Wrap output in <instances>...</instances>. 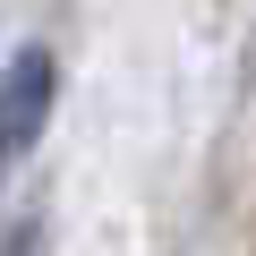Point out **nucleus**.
Returning <instances> with one entry per match:
<instances>
[{
	"mask_svg": "<svg viewBox=\"0 0 256 256\" xmlns=\"http://www.w3.org/2000/svg\"><path fill=\"white\" fill-rule=\"evenodd\" d=\"M60 102V60L43 43H26L9 68H0V162H18L34 137H43V120Z\"/></svg>",
	"mask_w": 256,
	"mask_h": 256,
	"instance_id": "1",
	"label": "nucleus"
}]
</instances>
